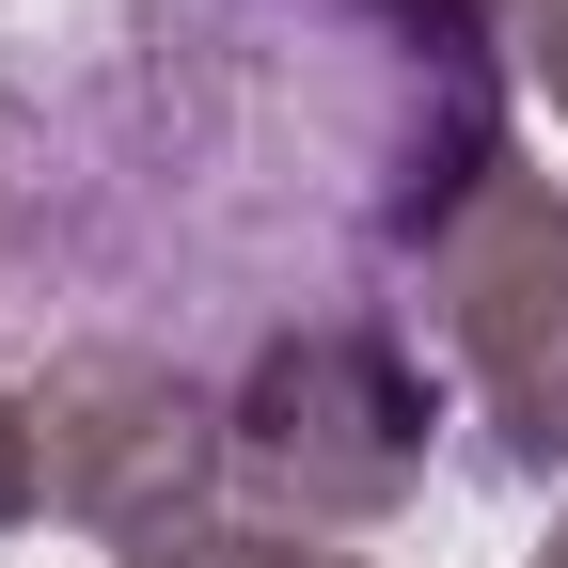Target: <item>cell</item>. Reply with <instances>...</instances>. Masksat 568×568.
<instances>
[{
	"instance_id": "cell-9",
	"label": "cell",
	"mask_w": 568,
	"mask_h": 568,
	"mask_svg": "<svg viewBox=\"0 0 568 568\" xmlns=\"http://www.w3.org/2000/svg\"><path fill=\"white\" fill-rule=\"evenodd\" d=\"M537 568H568V537H552V552H537Z\"/></svg>"
},
{
	"instance_id": "cell-5",
	"label": "cell",
	"mask_w": 568,
	"mask_h": 568,
	"mask_svg": "<svg viewBox=\"0 0 568 568\" xmlns=\"http://www.w3.org/2000/svg\"><path fill=\"white\" fill-rule=\"evenodd\" d=\"M111 568H364V552H332V537L268 521V506H174V521H142Z\"/></svg>"
},
{
	"instance_id": "cell-8",
	"label": "cell",
	"mask_w": 568,
	"mask_h": 568,
	"mask_svg": "<svg viewBox=\"0 0 568 568\" xmlns=\"http://www.w3.org/2000/svg\"><path fill=\"white\" fill-rule=\"evenodd\" d=\"M426 17H474V32H506V0H426Z\"/></svg>"
},
{
	"instance_id": "cell-2",
	"label": "cell",
	"mask_w": 568,
	"mask_h": 568,
	"mask_svg": "<svg viewBox=\"0 0 568 568\" xmlns=\"http://www.w3.org/2000/svg\"><path fill=\"white\" fill-rule=\"evenodd\" d=\"M222 426H237V489L268 521H301V537L395 521L443 458V364L410 347V316H301L222 379Z\"/></svg>"
},
{
	"instance_id": "cell-1",
	"label": "cell",
	"mask_w": 568,
	"mask_h": 568,
	"mask_svg": "<svg viewBox=\"0 0 568 568\" xmlns=\"http://www.w3.org/2000/svg\"><path fill=\"white\" fill-rule=\"evenodd\" d=\"M506 32L426 0H111V17L0 80V301L63 347H159L237 316L253 347L301 316H395L443 222L521 159Z\"/></svg>"
},
{
	"instance_id": "cell-7",
	"label": "cell",
	"mask_w": 568,
	"mask_h": 568,
	"mask_svg": "<svg viewBox=\"0 0 568 568\" xmlns=\"http://www.w3.org/2000/svg\"><path fill=\"white\" fill-rule=\"evenodd\" d=\"M506 63H521L552 111H568V0H506Z\"/></svg>"
},
{
	"instance_id": "cell-4",
	"label": "cell",
	"mask_w": 568,
	"mask_h": 568,
	"mask_svg": "<svg viewBox=\"0 0 568 568\" xmlns=\"http://www.w3.org/2000/svg\"><path fill=\"white\" fill-rule=\"evenodd\" d=\"M32 443H48V506L95 521L111 552H126L142 521L222 506V489H237V426H222V395H205L190 364H159V347H48Z\"/></svg>"
},
{
	"instance_id": "cell-6",
	"label": "cell",
	"mask_w": 568,
	"mask_h": 568,
	"mask_svg": "<svg viewBox=\"0 0 568 568\" xmlns=\"http://www.w3.org/2000/svg\"><path fill=\"white\" fill-rule=\"evenodd\" d=\"M32 506H48V443H32V379L0 364V537H17Z\"/></svg>"
},
{
	"instance_id": "cell-3",
	"label": "cell",
	"mask_w": 568,
	"mask_h": 568,
	"mask_svg": "<svg viewBox=\"0 0 568 568\" xmlns=\"http://www.w3.org/2000/svg\"><path fill=\"white\" fill-rule=\"evenodd\" d=\"M410 316H426V364L474 395L489 474L552 489V474H568V190L506 159V174L443 222Z\"/></svg>"
}]
</instances>
